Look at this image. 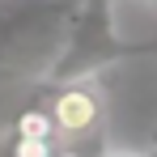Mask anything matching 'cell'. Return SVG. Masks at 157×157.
I'll return each instance as SVG.
<instances>
[{
  "instance_id": "cell-4",
  "label": "cell",
  "mask_w": 157,
  "mask_h": 157,
  "mask_svg": "<svg viewBox=\"0 0 157 157\" xmlns=\"http://www.w3.org/2000/svg\"><path fill=\"white\" fill-rule=\"evenodd\" d=\"M9 157H64V144L51 136H21V132H9L4 140Z\"/></svg>"
},
{
  "instance_id": "cell-6",
  "label": "cell",
  "mask_w": 157,
  "mask_h": 157,
  "mask_svg": "<svg viewBox=\"0 0 157 157\" xmlns=\"http://www.w3.org/2000/svg\"><path fill=\"white\" fill-rule=\"evenodd\" d=\"M149 4H153V9H157V0H149Z\"/></svg>"
},
{
  "instance_id": "cell-3",
  "label": "cell",
  "mask_w": 157,
  "mask_h": 157,
  "mask_svg": "<svg viewBox=\"0 0 157 157\" xmlns=\"http://www.w3.org/2000/svg\"><path fill=\"white\" fill-rule=\"evenodd\" d=\"M47 110L55 119V132H59V144L64 153H77L81 140H89L98 153L102 149V94L89 85V81H68V85H47Z\"/></svg>"
},
{
  "instance_id": "cell-5",
  "label": "cell",
  "mask_w": 157,
  "mask_h": 157,
  "mask_svg": "<svg viewBox=\"0 0 157 157\" xmlns=\"http://www.w3.org/2000/svg\"><path fill=\"white\" fill-rule=\"evenodd\" d=\"M102 157H140V153H132V149H115V153H102Z\"/></svg>"
},
{
  "instance_id": "cell-2",
  "label": "cell",
  "mask_w": 157,
  "mask_h": 157,
  "mask_svg": "<svg viewBox=\"0 0 157 157\" xmlns=\"http://www.w3.org/2000/svg\"><path fill=\"white\" fill-rule=\"evenodd\" d=\"M153 47H140V43H123L115 34L110 21V0H81L77 13H72V26L64 38V51L51 64V72L43 85H68V81H89L94 72H102L119 59L132 55H144Z\"/></svg>"
},
{
  "instance_id": "cell-1",
  "label": "cell",
  "mask_w": 157,
  "mask_h": 157,
  "mask_svg": "<svg viewBox=\"0 0 157 157\" xmlns=\"http://www.w3.org/2000/svg\"><path fill=\"white\" fill-rule=\"evenodd\" d=\"M81 0H30L0 17V72L47 81Z\"/></svg>"
}]
</instances>
